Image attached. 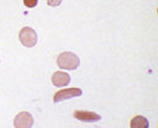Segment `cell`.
Wrapping results in <instances>:
<instances>
[{
	"instance_id": "cell-1",
	"label": "cell",
	"mask_w": 158,
	"mask_h": 128,
	"mask_svg": "<svg viewBox=\"0 0 158 128\" xmlns=\"http://www.w3.org/2000/svg\"><path fill=\"white\" fill-rule=\"evenodd\" d=\"M80 65L79 58L71 51H63L57 56V66L61 70H76Z\"/></svg>"
},
{
	"instance_id": "cell-2",
	"label": "cell",
	"mask_w": 158,
	"mask_h": 128,
	"mask_svg": "<svg viewBox=\"0 0 158 128\" xmlns=\"http://www.w3.org/2000/svg\"><path fill=\"white\" fill-rule=\"evenodd\" d=\"M20 41L22 45L27 48H33L38 42V34L37 32L31 27H23L20 32Z\"/></svg>"
},
{
	"instance_id": "cell-3",
	"label": "cell",
	"mask_w": 158,
	"mask_h": 128,
	"mask_svg": "<svg viewBox=\"0 0 158 128\" xmlns=\"http://www.w3.org/2000/svg\"><path fill=\"white\" fill-rule=\"evenodd\" d=\"M83 94L81 89L79 88H68V89H61L54 95V103H60L67 99H72L74 96H80Z\"/></svg>"
},
{
	"instance_id": "cell-4",
	"label": "cell",
	"mask_w": 158,
	"mask_h": 128,
	"mask_svg": "<svg viewBox=\"0 0 158 128\" xmlns=\"http://www.w3.org/2000/svg\"><path fill=\"white\" fill-rule=\"evenodd\" d=\"M73 116L81 121V122H99L101 121V116L96 112H93V111H85V110H76L73 112Z\"/></svg>"
},
{
	"instance_id": "cell-5",
	"label": "cell",
	"mask_w": 158,
	"mask_h": 128,
	"mask_svg": "<svg viewBox=\"0 0 158 128\" xmlns=\"http://www.w3.org/2000/svg\"><path fill=\"white\" fill-rule=\"evenodd\" d=\"M34 123L33 116L29 112H20L14 121V126L16 128H31Z\"/></svg>"
},
{
	"instance_id": "cell-6",
	"label": "cell",
	"mask_w": 158,
	"mask_h": 128,
	"mask_svg": "<svg viewBox=\"0 0 158 128\" xmlns=\"http://www.w3.org/2000/svg\"><path fill=\"white\" fill-rule=\"evenodd\" d=\"M52 84L57 88H61V87H66V85L69 84L71 82V76L67 73V72H63V71H57L52 75Z\"/></svg>"
},
{
	"instance_id": "cell-7",
	"label": "cell",
	"mask_w": 158,
	"mask_h": 128,
	"mask_svg": "<svg viewBox=\"0 0 158 128\" xmlns=\"http://www.w3.org/2000/svg\"><path fill=\"white\" fill-rule=\"evenodd\" d=\"M148 126H150V123H148L147 118L143 116H135L130 122L131 128H148Z\"/></svg>"
},
{
	"instance_id": "cell-8",
	"label": "cell",
	"mask_w": 158,
	"mask_h": 128,
	"mask_svg": "<svg viewBox=\"0 0 158 128\" xmlns=\"http://www.w3.org/2000/svg\"><path fill=\"white\" fill-rule=\"evenodd\" d=\"M23 4H24V6L32 9V7H35L37 6L38 0H23Z\"/></svg>"
},
{
	"instance_id": "cell-9",
	"label": "cell",
	"mask_w": 158,
	"mask_h": 128,
	"mask_svg": "<svg viewBox=\"0 0 158 128\" xmlns=\"http://www.w3.org/2000/svg\"><path fill=\"white\" fill-rule=\"evenodd\" d=\"M62 0H48V5L49 6H52V7H57L61 5Z\"/></svg>"
}]
</instances>
